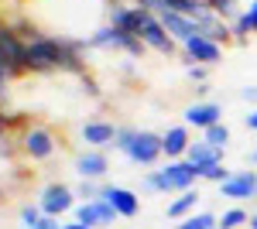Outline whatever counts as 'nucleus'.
Segmentation results:
<instances>
[{"label":"nucleus","instance_id":"nucleus-1","mask_svg":"<svg viewBox=\"0 0 257 229\" xmlns=\"http://www.w3.org/2000/svg\"><path fill=\"white\" fill-rule=\"evenodd\" d=\"M86 38H59V35H41L24 41V72L45 76V72H86Z\"/></svg>","mask_w":257,"mask_h":229},{"label":"nucleus","instance_id":"nucleus-2","mask_svg":"<svg viewBox=\"0 0 257 229\" xmlns=\"http://www.w3.org/2000/svg\"><path fill=\"white\" fill-rule=\"evenodd\" d=\"M86 52H120L127 58H144L151 48L138 35H131V31H120L113 24H99L96 31L86 38Z\"/></svg>","mask_w":257,"mask_h":229},{"label":"nucleus","instance_id":"nucleus-3","mask_svg":"<svg viewBox=\"0 0 257 229\" xmlns=\"http://www.w3.org/2000/svg\"><path fill=\"white\" fill-rule=\"evenodd\" d=\"M18 151L28 157V161H52L55 151H59V140L48 127L41 123H28L18 137Z\"/></svg>","mask_w":257,"mask_h":229},{"label":"nucleus","instance_id":"nucleus-4","mask_svg":"<svg viewBox=\"0 0 257 229\" xmlns=\"http://www.w3.org/2000/svg\"><path fill=\"white\" fill-rule=\"evenodd\" d=\"M35 202L41 205L45 215L62 219V215H69V212L79 205V195H76V188H69L65 181H48V185L38 191V198H35Z\"/></svg>","mask_w":257,"mask_h":229},{"label":"nucleus","instance_id":"nucleus-5","mask_svg":"<svg viewBox=\"0 0 257 229\" xmlns=\"http://www.w3.org/2000/svg\"><path fill=\"white\" fill-rule=\"evenodd\" d=\"M158 171V195H172V191H189L192 185L199 181V171L185 161V157H178V161H168L165 168H155Z\"/></svg>","mask_w":257,"mask_h":229},{"label":"nucleus","instance_id":"nucleus-6","mask_svg":"<svg viewBox=\"0 0 257 229\" xmlns=\"http://www.w3.org/2000/svg\"><path fill=\"white\" fill-rule=\"evenodd\" d=\"M134 168H155L161 157V134H155V130H138V137H134V144H131V151L123 154Z\"/></svg>","mask_w":257,"mask_h":229},{"label":"nucleus","instance_id":"nucleus-7","mask_svg":"<svg viewBox=\"0 0 257 229\" xmlns=\"http://www.w3.org/2000/svg\"><path fill=\"white\" fill-rule=\"evenodd\" d=\"M72 171H76V178L103 181L110 174V157H106V151H99V147H86V151H79L72 157Z\"/></svg>","mask_w":257,"mask_h":229},{"label":"nucleus","instance_id":"nucleus-8","mask_svg":"<svg viewBox=\"0 0 257 229\" xmlns=\"http://www.w3.org/2000/svg\"><path fill=\"white\" fill-rule=\"evenodd\" d=\"M182 123L196 127V130H209L213 123H223V106L216 99H196L192 106L182 110Z\"/></svg>","mask_w":257,"mask_h":229},{"label":"nucleus","instance_id":"nucleus-9","mask_svg":"<svg viewBox=\"0 0 257 229\" xmlns=\"http://www.w3.org/2000/svg\"><path fill=\"white\" fill-rule=\"evenodd\" d=\"M182 55L185 62H196V65H219L223 62V45H216L213 38H206V35H196V38H189L182 45Z\"/></svg>","mask_w":257,"mask_h":229},{"label":"nucleus","instance_id":"nucleus-10","mask_svg":"<svg viewBox=\"0 0 257 229\" xmlns=\"http://www.w3.org/2000/svg\"><path fill=\"white\" fill-rule=\"evenodd\" d=\"M141 41H144L151 52H158V55H165V58H172L178 48H182V45H178V41L168 35V28H165V24H161L155 14H151V18H148V24L141 28Z\"/></svg>","mask_w":257,"mask_h":229},{"label":"nucleus","instance_id":"nucleus-11","mask_svg":"<svg viewBox=\"0 0 257 229\" xmlns=\"http://www.w3.org/2000/svg\"><path fill=\"white\" fill-rule=\"evenodd\" d=\"M223 198L230 202H247V198H257V171L243 168V171H233L223 185H216Z\"/></svg>","mask_w":257,"mask_h":229},{"label":"nucleus","instance_id":"nucleus-12","mask_svg":"<svg viewBox=\"0 0 257 229\" xmlns=\"http://www.w3.org/2000/svg\"><path fill=\"white\" fill-rule=\"evenodd\" d=\"M99 198H106V202L117 209L120 219H134V215L141 212V195L134 188H123V185H110V181H103Z\"/></svg>","mask_w":257,"mask_h":229},{"label":"nucleus","instance_id":"nucleus-13","mask_svg":"<svg viewBox=\"0 0 257 229\" xmlns=\"http://www.w3.org/2000/svg\"><path fill=\"white\" fill-rule=\"evenodd\" d=\"M113 137H117V123H110V120H86L79 127V140L86 147H99V151H106V147H113Z\"/></svg>","mask_w":257,"mask_h":229},{"label":"nucleus","instance_id":"nucleus-14","mask_svg":"<svg viewBox=\"0 0 257 229\" xmlns=\"http://www.w3.org/2000/svg\"><path fill=\"white\" fill-rule=\"evenodd\" d=\"M189 144H192V127H185V123H175V127H168V130L161 134V154H165L168 161L185 157Z\"/></svg>","mask_w":257,"mask_h":229},{"label":"nucleus","instance_id":"nucleus-15","mask_svg":"<svg viewBox=\"0 0 257 229\" xmlns=\"http://www.w3.org/2000/svg\"><path fill=\"white\" fill-rule=\"evenodd\" d=\"M223 147H213L206 137H199V140H192L189 144V151H185V161L196 168V171H202V168H209V164H219L223 161Z\"/></svg>","mask_w":257,"mask_h":229},{"label":"nucleus","instance_id":"nucleus-16","mask_svg":"<svg viewBox=\"0 0 257 229\" xmlns=\"http://www.w3.org/2000/svg\"><path fill=\"white\" fill-rule=\"evenodd\" d=\"M158 21L165 24V28H168V35H172V38H175L178 45H185L189 38H196V35H202L196 21H192V18H185V14H178V11H165V14H161Z\"/></svg>","mask_w":257,"mask_h":229},{"label":"nucleus","instance_id":"nucleus-17","mask_svg":"<svg viewBox=\"0 0 257 229\" xmlns=\"http://www.w3.org/2000/svg\"><path fill=\"white\" fill-rule=\"evenodd\" d=\"M199 209V191L196 188H189V191H178L175 198L168 202V209H165V215L168 219H185V215H192V212Z\"/></svg>","mask_w":257,"mask_h":229},{"label":"nucleus","instance_id":"nucleus-18","mask_svg":"<svg viewBox=\"0 0 257 229\" xmlns=\"http://www.w3.org/2000/svg\"><path fill=\"white\" fill-rule=\"evenodd\" d=\"M175 229H219V215L216 212H192V215L178 219Z\"/></svg>","mask_w":257,"mask_h":229},{"label":"nucleus","instance_id":"nucleus-19","mask_svg":"<svg viewBox=\"0 0 257 229\" xmlns=\"http://www.w3.org/2000/svg\"><path fill=\"white\" fill-rule=\"evenodd\" d=\"M247 222H250V215L243 205H230V209L219 212V229H243Z\"/></svg>","mask_w":257,"mask_h":229},{"label":"nucleus","instance_id":"nucleus-20","mask_svg":"<svg viewBox=\"0 0 257 229\" xmlns=\"http://www.w3.org/2000/svg\"><path fill=\"white\" fill-rule=\"evenodd\" d=\"M72 219H76V222H82V226H89V229H103V226H99L96 202H79V205L72 209Z\"/></svg>","mask_w":257,"mask_h":229},{"label":"nucleus","instance_id":"nucleus-21","mask_svg":"<svg viewBox=\"0 0 257 229\" xmlns=\"http://www.w3.org/2000/svg\"><path fill=\"white\" fill-rule=\"evenodd\" d=\"M41 215H45V212H41L38 202H24V205L18 209V222H21V229H35V226L41 222Z\"/></svg>","mask_w":257,"mask_h":229},{"label":"nucleus","instance_id":"nucleus-22","mask_svg":"<svg viewBox=\"0 0 257 229\" xmlns=\"http://www.w3.org/2000/svg\"><path fill=\"white\" fill-rule=\"evenodd\" d=\"M202 137H206L213 147H223V151H226V144L233 140V130H230L226 123H213L209 130H202Z\"/></svg>","mask_w":257,"mask_h":229},{"label":"nucleus","instance_id":"nucleus-23","mask_svg":"<svg viewBox=\"0 0 257 229\" xmlns=\"http://www.w3.org/2000/svg\"><path fill=\"white\" fill-rule=\"evenodd\" d=\"M213 11H216L223 21H233V18H240L243 14V7H240V0H206Z\"/></svg>","mask_w":257,"mask_h":229},{"label":"nucleus","instance_id":"nucleus-24","mask_svg":"<svg viewBox=\"0 0 257 229\" xmlns=\"http://www.w3.org/2000/svg\"><path fill=\"white\" fill-rule=\"evenodd\" d=\"M230 174H233V171H230V168L219 161V164H209V168H202V171H199V181H213V185H223Z\"/></svg>","mask_w":257,"mask_h":229},{"label":"nucleus","instance_id":"nucleus-25","mask_svg":"<svg viewBox=\"0 0 257 229\" xmlns=\"http://www.w3.org/2000/svg\"><path fill=\"white\" fill-rule=\"evenodd\" d=\"M99 191H103V181H93V178H79V185H76L79 202H93V198H99Z\"/></svg>","mask_w":257,"mask_h":229},{"label":"nucleus","instance_id":"nucleus-26","mask_svg":"<svg viewBox=\"0 0 257 229\" xmlns=\"http://www.w3.org/2000/svg\"><path fill=\"white\" fill-rule=\"evenodd\" d=\"M134 137H138V127H117L113 151H117V154H127V151H131V144H134Z\"/></svg>","mask_w":257,"mask_h":229},{"label":"nucleus","instance_id":"nucleus-27","mask_svg":"<svg viewBox=\"0 0 257 229\" xmlns=\"http://www.w3.org/2000/svg\"><path fill=\"white\" fill-rule=\"evenodd\" d=\"M93 202H96V209H99V226H103V229H106V226H113V222L120 219L117 209H113V205H110L106 198H93Z\"/></svg>","mask_w":257,"mask_h":229},{"label":"nucleus","instance_id":"nucleus-28","mask_svg":"<svg viewBox=\"0 0 257 229\" xmlns=\"http://www.w3.org/2000/svg\"><path fill=\"white\" fill-rule=\"evenodd\" d=\"M185 76L199 86V82H206V79H209V65H196V62H189V65H185Z\"/></svg>","mask_w":257,"mask_h":229},{"label":"nucleus","instance_id":"nucleus-29","mask_svg":"<svg viewBox=\"0 0 257 229\" xmlns=\"http://www.w3.org/2000/svg\"><path fill=\"white\" fill-rule=\"evenodd\" d=\"M240 18H243V24H247V31L257 35V0H250V4L243 7V14H240Z\"/></svg>","mask_w":257,"mask_h":229},{"label":"nucleus","instance_id":"nucleus-30","mask_svg":"<svg viewBox=\"0 0 257 229\" xmlns=\"http://www.w3.org/2000/svg\"><path fill=\"white\" fill-rule=\"evenodd\" d=\"M141 191H144V195H158V171H155V168L144 171V178H141Z\"/></svg>","mask_w":257,"mask_h":229},{"label":"nucleus","instance_id":"nucleus-31","mask_svg":"<svg viewBox=\"0 0 257 229\" xmlns=\"http://www.w3.org/2000/svg\"><path fill=\"white\" fill-rule=\"evenodd\" d=\"M14 72H11V69H0V99H4V96H7V89H11V82H14Z\"/></svg>","mask_w":257,"mask_h":229},{"label":"nucleus","instance_id":"nucleus-32","mask_svg":"<svg viewBox=\"0 0 257 229\" xmlns=\"http://www.w3.org/2000/svg\"><path fill=\"white\" fill-rule=\"evenodd\" d=\"M240 99L250 103V110H254L257 106V86H243V89H240Z\"/></svg>","mask_w":257,"mask_h":229},{"label":"nucleus","instance_id":"nucleus-33","mask_svg":"<svg viewBox=\"0 0 257 229\" xmlns=\"http://www.w3.org/2000/svg\"><path fill=\"white\" fill-rule=\"evenodd\" d=\"M59 226H62V222L55 219V215H41V222L35 229H59Z\"/></svg>","mask_w":257,"mask_h":229},{"label":"nucleus","instance_id":"nucleus-34","mask_svg":"<svg viewBox=\"0 0 257 229\" xmlns=\"http://www.w3.org/2000/svg\"><path fill=\"white\" fill-rule=\"evenodd\" d=\"M243 123H247V130H254V134H257V106H254L247 116H243Z\"/></svg>","mask_w":257,"mask_h":229},{"label":"nucleus","instance_id":"nucleus-35","mask_svg":"<svg viewBox=\"0 0 257 229\" xmlns=\"http://www.w3.org/2000/svg\"><path fill=\"white\" fill-rule=\"evenodd\" d=\"M7 130H11V120H7V116H4V110H0V140H4V137H7Z\"/></svg>","mask_w":257,"mask_h":229},{"label":"nucleus","instance_id":"nucleus-36","mask_svg":"<svg viewBox=\"0 0 257 229\" xmlns=\"http://www.w3.org/2000/svg\"><path fill=\"white\" fill-rule=\"evenodd\" d=\"M196 96H199V99H206V96H209V82H199V86H196Z\"/></svg>","mask_w":257,"mask_h":229},{"label":"nucleus","instance_id":"nucleus-37","mask_svg":"<svg viewBox=\"0 0 257 229\" xmlns=\"http://www.w3.org/2000/svg\"><path fill=\"white\" fill-rule=\"evenodd\" d=\"M59 229H89V226H82V222H76V219H72V222H62Z\"/></svg>","mask_w":257,"mask_h":229},{"label":"nucleus","instance_id":"nucleus-38","mask_svg":"<svg viewBox=\"0 0 257 229\" xmlns=\"http://www.w3.org/2000/svg\"><path fill=\"white\" fill-rule=\"evenodd\" d=\"M247 161H250V164H254V168H257V144H254V147H250V154H247Z\"/></svg>","mask_w":257,"mask_h":229},{"label":"nucleus","instance_id":"nucleus-39","mask_svg":"<svg viewBox=\"0 0 257 229\" xmlns=\"http://www.w3.org/2000/svg\"><path fill=\"white\" fill-rule=\"evenodd\" d=\"M0 69H11V65H7V58H4V52H0ZM11 72H14V69H11Z\"/></svg>","mask_w":257,"mask_h":229},{"label":"nucleus","instance_id":"nucleus-40","mask_svg":"<svg viewBox=\"0 0 257 229\" xmlns=\"http://www.w3.org/2000/svg\"><path fill=\"white\" fill-rule=\"evenodd\" d=\"M247 226H250V229H257V212L250 215V222H247Z\"/></svg>","mask_w":257,"mask_h":229},{"label":"nucleus","instance_id":"nucleus-41","mask_svg":"<svg viewBox=\"0 0 257 229\" xmlns=\"http://www.w3.org/2000/svg\"><path fill=\"white\" fill-rule=\"evenodd\" d=\"M0 205H4V188H0Z\"/></svg>","mask_w":257,"mask_h":229},{"label":"nucleus","instance_id":"nucleus-42","mask_svg":"<svg viewBox=\"0 0 257 229\" xmlns=\"http://www.w3.org/2000/svg\"><path fill=\"white\" fill-rule=\"evenodd\" d=\"M243 229H250V226H243Z\"/></svg>","mask_w":257,"mask_h":229}]
</instances>
